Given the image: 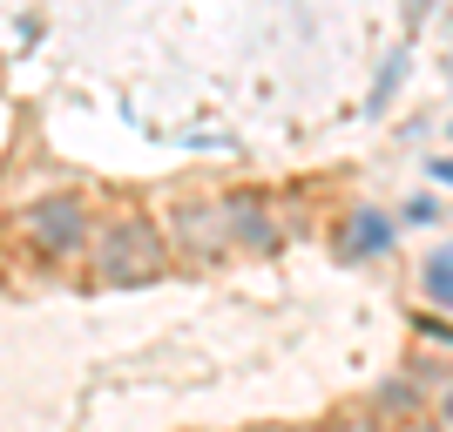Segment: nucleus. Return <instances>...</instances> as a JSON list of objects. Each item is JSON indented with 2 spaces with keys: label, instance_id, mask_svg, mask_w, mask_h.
<instances>
[{
  "label": "nucleus",
  "instance_id": "nucleus-1",
  "mask_svg": "<svg viewBox=\"0 0 453 432\" xmlns=\"http://www.w3.org/2000/svg\"><path fill=\"white\" fill-rule=\"evenodd\" d=\"M426 284H434V298L453 304V250H440V257L426 263Z\"/></svg>",
  "mask_w": 453,
  "mask_h": 432
}]
</instances>
